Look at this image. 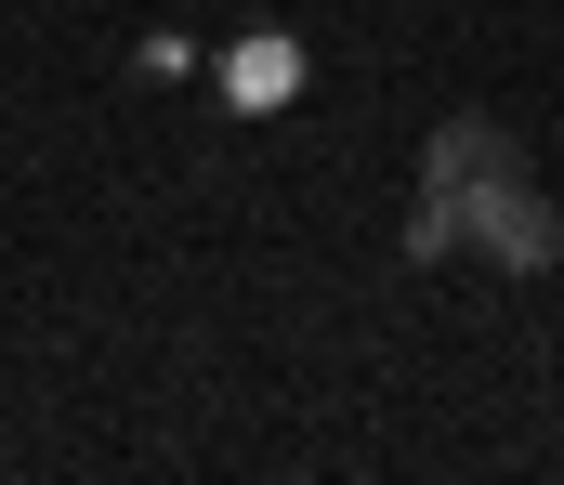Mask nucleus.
<instances>
[{
    "mask_svg": "<svg viewBox=\"0 0 564 485\" xmlns=\"http://www.w3.org/2000/svg\"><path fill=\"white\" fill-rule=\"evenodd\" d=\"M224 92H237V106H289V92H302V53H289V40H250V53L224 66Z\"/></svg>",
    "mask_w": 564,
    "mask_h": 485,
    "instance_id": "nucleus-3",
    "label": "nucleus"
},
{
    "mask_svg": "<svg viewBox=\"0 0 564 485\" xmlns=\"http://www.w3.org/2000/svg\"><path fill=\"white\" fill-rule=\"evenodd\" d=\"M459 250H486L499 276H552V263H564V210L525 184V170H499V184L459 197Z\"/></svg>",
    "mask_w": 564,
    "mask_h": 485,
    "instance_id": "nucleus-1",
    "label": "nucleus"
},
{
    "mask_svg": "<svg viewBox=\"0 0 564 485\" xmlns=\"http://www.w3.org/2000/svg\"><path fill=\"white\" fill-rule=\"evenodd\" d=\"M499 170H525V145H512V119H486V106H459V119L421 132V184L433 197H473V184H499Z\"/></svg>",
    "mask_w": 564,
    "mask_h": 485,
    "instance_id": "nucleus-2",
    "label": "nucleus"
},
{
    "mask_svg": "<svg viewBox=\"0 0 564 485\" xmlns=\"http://www.w3.org/2000/svg\"><path fill=\"white\" fill-rule=\"evenodd\" d=\"M446 250H459V197L421 184V210H408V263H446Z\"/></svg>",
    "mask_w": 564,
    "mask_h": 485,
    "instance_id": "nucleus-4",
    "label": "nucleus"
}]
</instances>
